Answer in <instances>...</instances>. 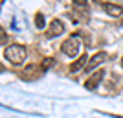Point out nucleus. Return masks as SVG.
I'll list each match as a JSON object with an SVG mask.
<instances>
[{
  "label": "nucleus",
  "mask_w": 123,
  "mask_h": 118,
  "mask_svg": "<svg viewBox=\"0 0 123 118\" xmlns=\"http://www.w3.org/2000/svg\"><path fill=\"white\" fill-rule=\"evenodd\" d=\"M26 56H28V50L22 44H9L4 50V57L13 65H22L26 61Z\"/></svg>",
  "instance_id": "f257e3e1"
},
{
  "label": "nucleus",
  "mask_w": 123,
  "mask_h": 118,
  "mask_svg": "<svg viewBox=\"0 0 123 118\" xmlns=\"http://www.w3.org/2000/svg\"><path fill=\"white\" fill-rule=\"evenodd\" d=\"M81 37H79V33H74V35H70L66 39V41L61 44V50H62V54L64 56H68V57H75L79 52H81Z\"/></svg>",
  "instance_id": "f03ea898"
},
{
  "label": "nucleus",
  "mask_w": 123,
  "mask_h": 118,
  "mask_svg": "<svg viewBox=\"0 0 123 118\" xmlns=\"http://www.w3.org/2000/svg\"><path fill=\"white\" fill-rule=\"evenodd\" d=\"M64 31V24H62V21H59V19H53L50 24V28H48L46 31V37H50V39H53V37H59Z\"/></svg>",
  "instance_id": "7ed1b4c3"
},
{
  "label": "nucleus",
  "mask_w": 123,
  "mask_h": 118,
  "mask_svg": "<svg viewBox=\"0 0 123 118\" xmlns=\"http://www.w3.org/2000/svg\"><path fill=\"white\" fill-rule=\"evenodd\" d=\"M107 59H108V54H107V52H98V54H94V56L90 57L88 65H86V70H94L96 67H99V65L105 63Z\"/></svg>",
  "instance_id": "20e7f679"
},
{
  "label": "nucleus",
  "mask_w": 123,
  "mask_h": 118,
  "mask_svg": "<svg viewBox=\"0 0 123 118\" xmlns=\"http://www.w3.org/2000/svg\"><path fill=\"white\" fill-rule=\"evenodd\" d=\"M103 76H105V72H103V70L94 72L92 76H90V77L86 79V81H85V89H88V90H94V89H96V87L99 85V83H101Z\"/></svg>",
  "instance_id": "39448f33"
},
{
  "label": "nucleus",
  "mask_w": 123,
  "mask_h": 118,
  "mask_svg": "<svg viewBox=\"0 0 123 118\" xmlns=\"http://www.w3.org/2000/svg\"><path fill=\"white\" fill-rule=\"evenodd\" d=\"M103 9L107 15H110L112 19H119L123 15V7L119 4H103Z\"/></svg>",
  "instance_id": "423d86ee"
},
{
  "label": "nucleus",
  "mask_w": 123,
  "mask_h": 118,
  "mask_svg": "<svg viewBox=\"0 0 123 118\" xmlns=\"http://www.w3.org/2000/svg\"><path fill=\"white\" fill-rule=\"evenodd\" d=\"M35 76H37V65L35 63H30V65L22 70V79H33Z\"/></svg>",
  "instance_id": "0eeeda50"
},
{
  "label": "nucleus",
  "mask_w": 123,
  "mask_h": 118,
  "mask_svg": "<svg viewBox=\"0 0 123 118\" xmlns=\"http://www.w3.org/2000/svg\"><path fill=\"white\" fill-rule=\"evenodd\" d=\"M86 56H85V54H81V57H79V59H77L75 63H72V65H70V70L72 72H77V70H81V68H86Z\"/></svg>",
  "instance_id": "6e6552de"
},
{
  "label": "nucleus",
  "mask_w": 123,
  "mask_h": 118,
  "mask_svg": "<svg viewBox=\"0 0 123 118\" xmlns=\"http://www.w3.org/2000/svg\"><path fill=\"white\" fill-rule=\"evenodd\" d=\"M53 61H55L53 57H46V59H44V63L41 65V70H42V72H46L50 67H53Z\"/></svg>",
  "instance_id": "1a4fd4ad"
},
{
  "label": "nucleus",
  "mask_w": 123,
  "mask_h": 118,
  "mask_svg": "<svg viewBox=\"0 0 123 118\" xmlns=\"http://www.w3.org/2000/svg\"><path fill=\"white\" fill-rule=\"evenodd\" d=\"M44 24H46V22H44V17H42L41 13H37L35 15V26L37 28H44Z\"/></svg>",
  "instance_id": "9d476101"
},
{
  "label": "nucleus",
  "mask_w": 123,
  "mask_h": 118,
  "mask_svg": "<svg viewBox=\"0 0 123 118\" xmlns=\"http://www.w3.org/2000/svg\"><path fill=\"white\" fill-rule=\"evenodd\" d=\"M121 65H123V57H121Z\"/></svg>",
  "instance_id": "9b49d317"
}]
</instances>
